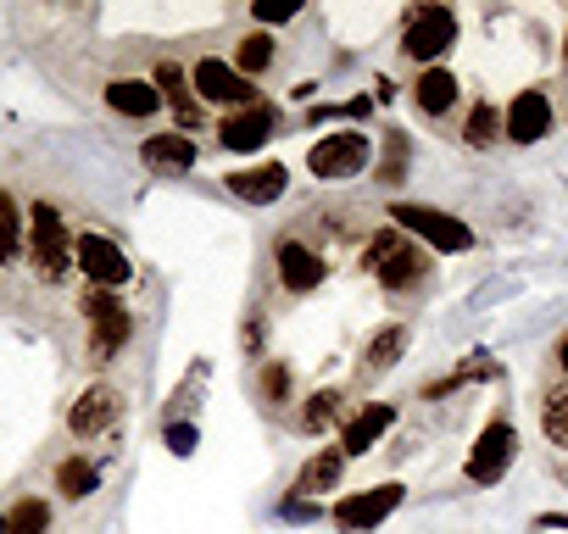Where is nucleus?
I'll return each instance as SVG.
<instances>
[{
    "label": "nucleus",
    "mask_w": 568,
    "mask_h": 534,
    "mask_svg": "<svg viewBox=\"0 0 568 534\" xmlns=\"http://www.w3.org/2000/svg\"><path fill=\"white\" fill-rule=\"evenodd\" d=\"M368 267H374V279L385 285V290H413L418 279H424V256H418V245L407 239V234H396V228H385V234H374L368 239V256H363Z\"/></svg>",
    "instance_id": "nucleus-1"
},
{
    "label": "nucleus",
    "mask_w": 568,
    "mask_h": 534,
    "mask_svg": "<svg viewBox=\"0 0 568 534\" xmlns=\"http://www.w3.org/2000/svg\"><path fill=\"white\" fill-rule=\"evenodd\" d=\"M368 156H374L368 134H357V129H341V134H324V140L307 151V167H313L318 178L341 184V178H357V173L368 167Z\"/></svg>",
    "instance_id": "nucleus-2"
},
{
    "label": "nucleus",
    "mask_w": 568,
    "mask_h": 534,
    "mask_svg": "<svg viewBox=\"0 0 568 534\" xmlns=\"http://www.w3.org/2000/svg\"><path fill=\"white\" fill-rule=\"evenodd\" d=\"M34 217V267H40V279L45 285H57L68 267H73V245H68V223L57 217V206H34L29 212Z\"/></svg>",
    "instance_id": "nucleus-3"
},
{
    "label": "nucleus",
    "mask_w": 568,
    "mask_h": 534,
    "mask_svg": "<svg viewBox=\"0 0 568 534\" xmlns=\"http://www.w3.org/2000/svg\"><path fill=\"white\" fill-rule=\"evenodd\" d=\"M452 45H457V18H452L446 7H418V12L407 18L402 51H407L413 62H435V57H446Z\"/></svg>",
    "instance_id": "nucleus-4"
},
{
    "label": "nucleus",
    "mask_w": 568,
    "mask_h": 534,
    "mask_svg": "<svg viewBox=\"0 0 568 534\" xmlns=\"http://www.w3.org/2000/svg\"><path fill=\"white\" fill-rule=\"evenodd\" d=\"M390 217H396L407 234L429 239L435 250H468V245H474V228H468L463 217H452V212H435V206H390Z\"/></svg>",
    "instance_id": "nucleus-5"
},
{
    "label": "nucleus",
    "mask_w": 568,
    "mask_h": 534,
    "mask_svg": "<svg viewBox=\"0 0 568 534\" xmlns=\"http://www.w3.org/2000/svg\"><path fill=\"white\" fill-rule=\"evenodd\" d=\"M84 312H90V351H95V357L123 351V340H129V312H123V301H118L112 290H90Z\"/></svg>",
    "instance_id": "nucleus-6"
},
{
    "label": "nucleus",
    "mask_w": 568,
    "mask_h": 534,
    "mask_svg": "<svg viewBox=\"0 0 568 534\" xmlns=\"http://www.w3.org/2000/svg\"><path fill=\"white\" fill-rule=\"evenodd\" d=\"M396 506H402V484H379V490L346 495V501L335 506V523H341L346 534H368V528H379Z\"/></svg>",
    "instance_id": "nucleus-7"
},
{
    "label": "nucleus",
    "mask_w": 568,
    "mask_h": 534,
    "mask_svg": "<svg viewBox=\"0 0 568 534\" xmlns=\"http://www.w3.org/2000/svg\"><path fill=\"white\" fill-rule=\"evenodd\" d=\"M73 267H84V274L95 279V290H118L129 279V256L112 239H101V234H84L73 245Z\"/></svg>",
    "instance_id": "nucleus-8"
},
{
    "label": "nucleus",
    "mask_w": 568,
    "mask_h": 534,
    "mask_svg": "<svg viewBox=\"0 0 568 534\" xmlns=\"http://www.w3.org/2000/svg\"><path fill=\"white\" fill-rule=\"evenodd\" d=\"M513 456H518V434H513V423H490V429L479 434L474 456H468V479H474V484H496V479L507 473Z\"/></svg>",
    "instance_id": "nucleus-9"
},
{
    "label": "nucleus",
    "mask_w": 568,
    "mask_h": 534,
    "mask_svg": "<svg viewBox=\"0 0 568 534\" xmlns=\"http://www.w3.org/2000/svg\"><path fill=\"white\" fill-rule=\"evenodd\" d=\"M273 267H278V285L284 290H318L324 285V256L307 250L302 239H278L273 245Z\"/></svg>",
    "instance_id": "nucleus-10"
},
{
    "label": "nucleus",
    "mask_w": 568,
    "mask_h": 534,
    "mask_svg": "<svg viewBox=\"0 0 568 534\" xmlns=\"http://www.w3.org/2000/svg\"><path fill=\"white\" fill-rule=\"evenodd\" d=\"M195 90H201L206 101H223V106H234V101L245 106V101L256 95L251 79H240L234 62H217V57H201V62H195Z\"/></svg>",
    "instance_id": "nucleus-11"
},
{
    "label": "nucleus",
    "mask_w": 568,
    "mask_h": 534,
    "mask_svg": "<svg viewBox=\"0 0 568 534\" xmlns=\"http://www.w3.org/2000/svg\"><path fill=\"white\" fill-rule=\"evenodd\" d=\"M68 423H73V434H84V440H90V434H106V429L118 423V390H112V384H90V390L73 401V418H68Z\"/></svg>",
    "instance_id": "nucleus-12"
},
{
    "label": "nucleus",
    "mask_w": 568,
    "mask_h": 534,
    "mask_svg": "<svg viewBox=\"0 0 568 534\" xmlns=\"http://www.w3.org/2000/svg\"><path fill=\"white\" fill-rule=\"evenodd\" d=\"M284 184H291L284 162H262V167H245V173H234V178H229V189H234L240 201H251V206L278 201V195H284Z\"/></svg>",
    "instance_id": "nucleus-13"
},
{
    "label": "nucleus",
    "mask_w": 568,
    "mask_h": 534,
    "mask_svg": "<svg viewBox=\"0 0 568 534\" xmlns=\"http://www.w3.org/2000/svg\"><path fill=\"white\" fill-rule=\"evenodd\" d=\"M551 129V101L540 95V90H524L513 106H507V134L518 140V145H529V140H540Z\"/></svg>",
    "instance_id": "nucleus-14"
},
{
    "label": "nucleus",
    "mask_w": 568,
    "mask_h": 534,
    "mask_svg": "<svg viewBox=\"0 0 568 534\" xmlns=\"http://www.w3.org/2000/svg\"><path fill=\"white\" fill-rule=\"evenodd\" d=\"M223 145L229 151H256V145H267V134H273V112H262V106H245V112H234V117H223Z\"/></svg>",
    "instance_id": "nucleus-15"
},
{
    "label": "nucleus",
    "mask_w": 568,
    "mask_h": 534,
    "mask_svg": "<svg viewBox=\"0 0 568 534\" xmlns=\"http://www.w3.org/2000/svg\"><path fill=\"white\" fill-rule=\"evenodd\" d=\"M106 106L123 117H151L162 106V90H151V79H118L106 84Z\"/></svg>",
    "instance_id": "nucleus-16"
},
{
    "label": "nucleus",
    "mask_w": 568,
    "mask_h": 534,
    "mask_svg": "<svg viewBox=\"0 0 568 534\" xmlns=\"http://www.w3.org/2000/svg\"><path fill=\"white\" fill-rule=\"evenodd\" d=\"M140 156L151 167H162V173H184V167H195V140L190 134H151L140 145Z\"/></svg>",
    "instance_id": "nucleus-17"
},
{
    "label": "nucleus",
    "mask_w": 568,
    "mask_h": 534,
    "mask_svg": "<svg viewBox=\"0 0 568 534\" xmlns=\"http://www.w3.org/2000/svg\"><path fill=\"white\" fill-rule=\"evenodd\" d=\"M413 101L424 106V112H452V101H457V79L446 73V68H429V73H418V84H413Z\"/></svg>",
    "instance_id": "nucleus-18"
},
{
    "label": "nucleus",
    "mask_w": 568,
    "mask_h": 534,
    "mask_svg": "<svg viewBox=\"0 0 568 534\" xmlns=\"http://www.w3.org/2000/svg\"><path fill=\"white\" fill-rule=\"evenodd\" d=\"M390 418H396L390 407H368L363 418H352V423H346V434H341V445H346L352 456H363V451H374V440H379V434L390 429Z\"/></svg>",
    "instance_id": "nucleus-19"
},
{
    "label": "nucleus",
    "mask_w": 568,
    "mask_h": 534,
    "mask_svg": "<svg viewBox=\"0 0 568 534\" xmlns=\"http://www.w3.org/2000/svg\"><path fill=\"white\" fill-rule=\"evenodd\" d=\"M407 351V329L402 324H390V329H379L374 340H368V351H363V368L368 373H385V368H396V357Z\"/></svg>",
    "instance_id": "nucleus-20"
},
{
    "label": "nucleus",
    "mask_w": 568,
    "mask_h": 534,
    "mask_svg": "<svg viewBox=\"0 0 568 534\" xmlns=\"http://www.w3.org/2000/svg\"><path fill=\"white\" fill-rule=\"evenodd\" d=\"M335 484H341V451H318V456L302 468V479H296L302 495H324V490H335Z\"/></svg>",
    "instance_id": "nucleus-21"
},
{
    "label": "nucleus",
    "mask_w": 568,
    "mask_h": 534,
    "mask_svg": "<svg viewBox=\"0 0 568 534\" xmlns=\"http://www.w3.org/2000/svg\"><path fill=\"white\" fill-rule=\"evenodd\" d=\"M95 484H101V468H95V462H84V456H68V462L57 468V490H62L68 501H84Z\"/></svg>",
    "instance_id": "nucleus-22"
},
{
    "label": "nucleus",
    "mask_w": 568,
    "mask_h": 534,
    "mask_svg": "<svg viewBox=\"0 0 568 534\" xmlns=\"http://www.w3.org/2000/svg\"><path fill=\"white\" fill-rule=\"evenodd\" d=\"M7 534H51V506L45 501H18L12 517H7Z\"/></svg>",
    "instance_id": "nucleus-23"
},
{
    "label": "nucleus",
    "mask_w": 568,
    "mask_h": 534,
    "mask_svg": "<svg viewBox=\"0 0 568 534\" xmlns=\"http://www.w3.org/2000/svg\"><path fill=\"white\" fill-rule=\"evenodd\" d=\"M267 62H273V40H267V34H245L240 51H234V73L251 79V73H262Z\"/></svg>",
    "instance_id": "nucleus-24"
},
{
    "label": "nucleus",
    "mask_w": 568,
    "mask_h": 534,
    "mask_svg": "<svg viewBox=\"0 0 568 534\" xmlns=\"http://www.w3.org/2000/svg\"><path fill=\"white\" fill-rule=\"evenodd\" d=\"M540 429H546V440H551V445H562V451H568V390H562V396H551V401L540 407Z\"/></svg>",
    "instance_id": "nucleus-25"
},
{
    "label": "nucleus",
    "mask_w": 568,
    "mask_h": 534,
    "mask_svg": "<svg viewBox=\"0 0 568 534\" xmlns=\"http://www.w3.org/2000/svg\"><path fill=\"white\" fill-rule=\"evenodd\" d=\"M496 134H507V117H501L496 106H474V117H468V145H490Z\"/></svg>",
    "instance_id": "nucleus-26"
},
{
    "label": "nucleus",
    "mask_w": 568,
    "mask_h": 534,
    "mask_svg": "<svg viewBox=\"0 0 568 534\" xmlns=\"http://www.w3.org/2000/svg\"><path fill=\"white\" fill-rule=\"evenodd\" d=\"M407 173V134H385V162H379V178L396 184Z\"/></svg>",
    "instance_id": "nucleus-27"
},
{
    "label": "nucleus",
    "mask_w": 568,
    "mask_h": 534,
    "mask_svg": "<svg viewBox=\"0 0 568 534\" xmlns=\"http://www.w3.org/2000/svg\"><path fill=\"white\" fill-rule=\"evenodd\" d=\"M335 412H341V396H335V390H318V396H313V407H307V418H302V423H307V429H313V434H318V429H329V423H335Z\"/></svg>",
    "instance_id": "nucleus-28"
},
{
    "label": "nucleus",
    "mask_w": 568,
    "mask_h": 534,
    "mask_svg": "<svg viewBox=\"0 0 568 534\" xmlns=\"http://www.w3.org/2000/svg\"><path fill=\"white\" fill-rule=\"evenodd\" d=\"M262 401H291V368L284 362H273V368H262Z\"/></svg>",
    "instance_id": "nucleus-29"
},
{
    "label": "nucleus",
    "mask_w": 568,
    "mask_h": 534,
    "mask_svg": "<svg viewBox=\"0 0 568 534\" xmlns=\"http://www.w3.org/2000/svg\"><path fill=\"white\" fill-rule=\"evenodd\" d=\"M162 90L173 95V106H179V123L190 129V123H195V106L184 101V73H179V68H162Z\"/></svg>",
    "instance_id": "nucleus-30"
},
{
    "label": "nucleus",
    "mask_w": 568,
    "mask_h": 534,
    "mask_svg": "<svg viewBox=\"0 0 568 534\" xmlns=\"http://www.w3.org/2000/svg\"><path fill=\"white\" fill-rule=\"evenodd\" d=\"M256 18H262V23H291V18H296V0H262Z\"/></svg>",
    "instance_id": "nucleus-31"
},
{
    "label": "nucleus",
    "mask_w": 568,
    "mask_h": 534,
    "mask_svg": "<svg viewBox=\"0 0 568 534\" xmlns=\"http://www.w3.org/2000/svg\"><path fill=\"white\" fill-rule=\"evenodd\" d=\"M168 451H173V456H190V451H195V429H190V423H173V429H168Z\"/></svg>",
    "instance_id": "nucleus-32"
},
{
    "label": "nucleus",
    "mask_w": 568,
    "mask_h": 534,
    "mask_svg": "<svg viewBox=\"0 0 568 534\" xmlns=\"http://www.w3.org/2000/svg\"><path fill=\"white\" fill-rule=\"evenodd\" d=\"M18 245H23V239H18V217H12V223H0V261H12Z\"/></svg>",
    "instance_id": "nucleus-33"
},
{
    "label": "nucleus",
    "mask_w": 568,
    "mask_h": 534,
    "mask_svg": "<svg viewBox=\"0 0 568 534\" xmlns=\"http://www.w3.org/2000/svg\"><path fill=\"white\" fill-rule=\"evenodd\" d=\"M12 217H18V206H12V195H7V189H0V223H12Z\"/></svg>",
    "instance_id": "nucleus-34"
},
{
    "label": "nucleus",
    "mask_w": 568,
    "mask_h": 534,
    "mask_svg": "<svg viewBox=\"0 0 568 534\" xmlns=\"http://www.w3.org/2000/svg\"><path fill=\"white\" fill-rule=\"evenodd\" d=\"M557 368L568 373V335H562V346H557Z\"/></svg>",
    "instance_id": "nucleus-35"
},
{
    "label": "nucleus",
    "mask_w": 568,
    "mask_h": 534,
    "mask_svg": "<svg viewBox=\"0 0 568 534\" xmlns=\"http://www.w3.org/2000/svg\"><path fill=\"white\" fill-rule=\"evenodd\" d=\"M0 534H7V517H0Z\"/></svg>",
    "instance_id": "nucleus-36"
},
{
    "label": "nucleus",
    "mask_w": 568,
    "mask_h": 534,
    "mask_svg": "<svg viewBox=\"0 0 568 534\" xmlns=\"http://www.w3.org/2000/svg\"><path fill=\"white\" fill-rule=\"evenodd\" d=\"M562 57H568V40H562Z\"/></svg>",
    "instance_id": "nucleus-37"
}]
</instances>
